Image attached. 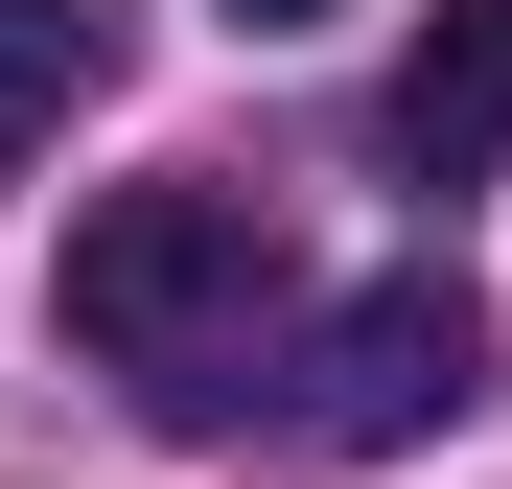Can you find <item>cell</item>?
Listing matches in <instances>:
<instances>
[{
  "label": "cell",
  "mask_w": 512,
  "mask_h": 489,
  "mask_svg": "<svg viewBox=\"0 0 512 489\" xmlns=\"http://www.w3.org/2000/svg\"><path fill=\"white\" fill-rule=\"evenodd\" d=\"M47 303H70L94 373L163 396V420H233V396H256V326H280V210L210 187V163H187V187H117L94 233H70Z\"/></svg>",
  "instance_id": "cell-1"
},
{
  "label": "cell",
  "mask_w": 512,
  "mask_h": 489,
  "mask_svg": "<svg viewBox=\"0 0 512 489\" xmlns=\"http://www.w3.org/2000/svg\"><path fill=\"white\" fill-rule=\"evenodd\" d=\"M466 396H489V303L419 257V280H350V303H326V350H303V443H326V466H396V443H443Z\"/></svg>",
  "instance_id": "cell-2"
},
{
  "label": "cell",
  "mask_w": 512,
  "mask_h": 489,
  "mask_svg": "<svg viewBox=\"0 0 512 489\" xmlns=\"http://www.w3.org/2000/svg\"><path fill=\"white\" fill-rule=\"evenodd\" d=\"M396 163H419V187H489V163H512V0H443V24H419Z\"/></svg>",
  "instance_id": "cell-3"
},
{
  "label": "cell",
  "mask_w": 512,
  "mask_h": 489,
  "mask_svg": "<svg viewBox=\"0 0 512 489\" xmlns=\"http://www.w3.org/2000/svg\"><path fill=\"white\" fill-rule=\"evenodd\" d=\"M70 94H117V24H94V0H0V163H24Z\"/></svg>",
  "instance_id": "cell-4"
},
{
  "label": "cell",
  "mask_w": 512,
  "mask_h": 489,
  "mask_svg": "<svg viewBox=\"0 0 512 489\" xmlns=\"http://www.w3.org/2000/svg\"><path fill=\"white\" fill-rule=\"evenodd\" d=\"M233 24H326V0H233Z\"/></svg>",
  "instance_id": "cell-5"
}]
</instances>
